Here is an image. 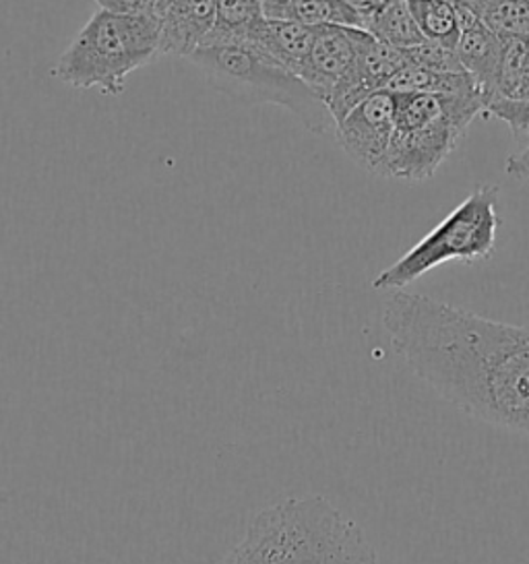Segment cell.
Instances as JSON below:
<instances>
[{"label":"cell","instance_id":"1","mask_svg":"<svg viewBox=\"0 0 529 564\" xmlns=\"http://www.w3.org/2000/svg\"><path fill=\"white\" fill-rule=\"evenodd\" d=\"M391 346L441 398L488 424L529 434V327L396 292L382 311Z\"/></svg>","mask_w":529,"mask_h":564},{"label":"cell","instance_id":"2","mask_svg":"<svg viewBox=\"0 0 529 564\" xmlns=\"http://www.w3.org/2000/svg\"><path fill=\"white\" fill-rule=\"evenodd\" d=\"M217 564H379L360 528L325 498H288L250 523Z\"/></svg>","mask_w":529,"mask_h":564},{"label":"cell","instance_id":"3","mask_svg":"<svg viewBox=\"0 0 529 564\" xmlns=\"http://www.w3.org/2000/svg\"><path fill=\"white\" fill-rule=\"evenodd\" d=\"M160 23L153 15L99 9L52 67V77L75 89H99L118 98L129 75L160 54Z\"/></svg>","mask_w":529,"mask_h":564},{"label":"cell","instance_id":"4","mask_svg":"<svg viewBox=\"0 0 529 564\" xmlns=\"http://www.w3.org/2000/svg\"><path fill=\"white\" fill-rule=\"evenodd\" d=\"M217 91L247 104L281 106L311 131L335 127L330 108L298 75L247 46H203L188 58Z\"/></svg>","mask_w":529,"mask_h":564},{"label":"cell","instance_id":"5","mask_svg":"<svg viewBox=\"0 0 529 564\" xmlns=\"http://www.w3.org/2000/svg\"><path fill=\"white\" fill-rule=\"evenodd\" d=\"M498 186H478L462 205L451 212L432 232L427 234L397 263L380 271L375 290L399 292L449 261L476 263L490 259L496 249Z\"/></svg>","mask_w":529,"mask_h":564},{"label":"cell","instance_id":"6","mask_svg":"<svg viewBox=\"0 0 529 564\" xmlns=\"http://www.w3.org/2000/svg\"><path fill=\"white\" fill-rule=\"evenodd\" d=\"M482 94L446 96L445 115L412 131H393L389 150L379 166V176L406 183H422L457 148L469 124L484 115Z\"/></svg>","mask_w":529,"mask_h":564},{"label":"cell","instance_id":"7","mask_svg":"<svg viewBox=\"0 0 529 564\" xmlns=\"http://www.w3.org/2000/svg\"><path fill=\"white\" fill-rule=\"evenodd\" d=\"M396 131L393 94L380 89L335 124L339 145L358 166L377 174Z\"/></svg>","mask_w":529,"mask_h":564},{"label":"cell","instance_id":"8","mask_svg":"<svg viewBox=\"0 0 529 564\" xmlns=\"http://www.w3.org/2000/svg\"><path fill=\"white\" fill-rule=\"evenodd\" d=\"M151 15L160 23V51L188 58L214 32L217 0H155Z\"/></svg>","mask_w":529,"mask_h":564},{"label":"cell","instance_id":"9","mask_svg":"<svg viewBox=\"0 0 529 564\" xmlns=\"http://www.w3.org/2000/svg\"><path fill=\"white\" fill-rule=\"evenodd\" d=\"M463 70L476 82L484 96V104L493 100L498 87L500 63H503V37L496 35L482 21L463 30L455 46ZM486 108V106H484Z\"/></svg>","mask_w":529,"mask_h":564},{"label":"cell","instance_id":"10","mask_svg":"<svg viewBox=\"0 0 529 564\" xmlns=\"http://www.w3.org/2000/svg\"><path fill=\"white\" fill-rule=\"evenodd\" d=\"M314 35L316 28L313 25L264 19L261 30L252 37L247 48L261 52L300 77L309 61V54L313 51Z\"/></svg>","mask_w":529,"mask_h":564},{"label":"cell","instance_id":"11","mask_svg":"<svg viewBox=\"0 0 529 564\" xmlns=\"http://www.w3.org/2000/svg\"><path fill=\"white\" fill-rule=\"evenodd\" d=\"M263 23L261 0H217L214 32L203 46H248Z\"/></svg>","mask_w":529,"mask_h":564},{"label":"cell","instance_id":"12","mask_svg":"<svg viewBox=\"0 0 529 564\" xmlns=\"http://www.w3.org/2000/svg\"><path fill=\"white\" fill-rule=\"evenodd\" d=\"M387 89L393 94H436V96H463V94L479 91L478 85L467 73L430 70L415 65L401 68L389 82Z\"/></svg>","mask_w":529,"mask_h":564},{"label":"cell","instance_id":"13","mask_svg":"<svg viewBox=\"0 0 529 564\" xmlns=\"http://www.w3.org/2000/svg\"><path fill=\"white\" fill-rule=\"evenodd\" d=\"M408 7L424 40L449 48L457 46L462 25L453 0H408Z\"/></svg>","mask_w":529,"mask_h":564},{"label":"cell","instance_id":"14","mask_svg":"<svg viewBox=\"0 0 529 564\" xmlns=\"http://www.w3.org/2000/svg\"><path fill=\"white\" fill-rule=\"evenodd\" d=\"M368 34L403 52L412 51L427 42L413 21L408 0H387L377 18L373 19Z\"/></svg>","mask_w":529,"mask_h":564},{"label":"cell","instance_id":"15","mask_svg":"<svg viewBox=\"0 0 529 564\" xmlns=\"http://www.w3.org/2000/svg\"><path fill=\"white\" fill-rule=\"evenodd\" d=\"M500 37H529V0H463Z\"/></svg>","mask_w":529,"mask_h":564},{"label":"cell","instance_id":"16","mask_svg":"<svg viewBox=\"0 0 529 564\" xmlns=\"http://www.w3.org/2000/svg\"><path fill=\"white\" fill-rule=\"evenodd\" d=\"M529 37H503V63L496 96L512 98L528 61Z\"/></svg>","mask_w":529,"mask_h":564},{"label":"cell","instance_id":"17","mask_svg":"<svg viewBox=\"0 0 529 564\" xmlns=\"http://www.w3.org/2000/svg\"><path fill=\"white\" fill-rule=\"evenodd\" d=\"M482 117L500 118L503 122H507L515 141H517V148L523 145L529 139V100L495 96L486 104Z\"/></svg>","mask_w":529,"mask_h":564},{"label":"cell","instance_id":"18","mask_svg":"<svg viewBox=\"0 0 529 564\" xmlns=\"http://www.w3.org/2000/svg\"><path fill=\"white\" fill-rule=\"evenodd\" d=\"M406 54L410 58V65H415V67L445 70V73H465L455 48H449L443 44H434L427 40L424 44L415 46L412 51H406Z\"/></svg>","mask_w":529,"mask_h":564},{"label":"cell","instance_id":"19","mask_svg":"<svg viewBox=\"0 0 529 564\" xmlns=\"http://www.w3.org/2000/svg\"><path fill=\"white\" fill-rule=\"evenodd\" d=\"M99 9L125 15H151L155 0H94Z\"/></svg>","mask_w":529,"mask_h":564},{"label":"cell","instance_id":"20","mask_svg":"<svg viewBox=\"0 0 529 564\" xmlns=\"http://www.w3.org/2000/svg\"><path fill=\"white\" fill-rule=\"evenodd\" d=\"M507 174L515 178V181H528L529 178V139L523 143V145H519L517 151L509 155V160H507Z\"/></svg>","mask_w":529,"mask_h":564},{"label":"cell","instance_id":"21","mask_svg":"<svg viewBox=\"0 0 529 564\" xmlns=\"http://www.w3.org/2000/svg\"><path fill=\"white\" fill-rule=\"evenodd\" d=\"M512 98H517V100H529V52L526 68H523V75H521V82L517 85Z\"/></svg>","mask_w":529,"mask_h":564}]
</instances>
